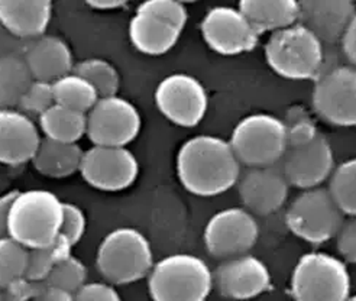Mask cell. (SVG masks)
Masks as SVG:
<instances>
[{"label":"cell","mask_w":356,"mask_h":301,"mask_svg":"<svg viewBox=\"0 0 356 301\" xmlns=\"http://www.w3.org/2000/svg\"><path fill=\"white\" fill-rule=\"evenodd\" d=\"M287 127V148L306 145L320 133L316 123L305 112H298L290 117Z\"/></svg>","instance_id":"cell-36"},{"label":"cell","mask_w":356,"mask_h":301,"mask_svg":"<svg viewBox=\"0 0 356 301\" xmlns=\"http://www.w3.org/2000/svg\"><path fill=\"white\" fill-rule=\"evenodd\" d=\"M73 301H123L115 286L109 282H86L74 293Z\"/></svg>","instance_id":"cell-38"},{"label":"cell","mask_w":356,"mask_h":301,"mask_svg":"<svg viewBox=\"0 0 356 301\" xmlns=\"http://www.w3.org/2000/svg\"><path fill=\"white\" fill-rule=\"evenodd\" d=\"M83 154L84 151L79 144L60 143L42 136L31 163L35 170L45 177L65 179L80 172Z\"/></svg>","instance_id":"cell-24"},{"label":"cell","mask_w":356,"mask_h":301,"mask_svg":"<svg viewBox=\"0 0 356 301\" xmlns=\"http://www.w3.org/2000/svg\"><path fill=\"white\" fill-rule=\"evenodd\" d=\"M32 301H40V300H38V298H37V300H32Z\"/></svg>","instance_id":"cell-46"},{"label":"cell","mask_w":356,"mask_h":301,"mask_svg":"<svg viewBox=\"0 0 356 301\" xmlns=\"http://www.w3.org/2000/svg\"><path fill=\"white\" fill-rule=\"evenodd\" d=\"M52 90H54L57 104L86 115L100 99L96 88L73 72L52 83Z\"/></svg>","instance_id":"cell-27"},{"label":"cell","mask_w":356,"mask_h":301,"mask_svg":"<svg viewBox=\"0 0 356 301\" xmlns=\"http://www.w3.org/2000/svg\"><path fill=\"white\" fill-rule=\"evenodd\" d=\"M29 250L10 236L0 238V288L26 275Z\"/></svg>","instance_id":"cell-31"},{"label":"cell","mask_w":356,"mask_h":301,"mask_svg":"<svg viewBox=\"0 0 356 301\" xmlns=\"http://www.w3.org/2000/svg\"><path fill=\"white\" fill-rule=\"evenodd\" d=\"M87 6L95 10H118L120 8L127 6V2H119V0H92V2H87Z\"/></svg>","instance_id":"cell-43"},{"label":"cell","mask_w":356,"mask_h":301,"mask_svg":"<svg viewBox=\"0 0 356 301\" xmlns=\"http://www.w3.org/2000/svg\"><path fill=\"white\" fill-rule=\"evenodd\" d=\"M87 218L81 207L74 203L64 202L63 206V225L60 236L64 238L71 246H76L86 234Z\"/></svg>","instance_id":"cell-35"},{"label":"cell","mask_w":356,"mask_h":301,"mask_svg":"<svg viewBox=\"0 0 356 301\" xmlns=\"http://www.w3.org/2000/svg\"><path fill=\"white\" fill-rule=\"evenodd\" d=\"M336 246L345 262L356 263V216L343 222L336 235Z\"/></svg>","instance_id":"cell-39"},{"label":"cell","mask_w":356,"mask_h":301,"mask_svg":"<svg viewBox=\"0 0 356 301\" xmlns=\"http://www.w3.org/2000/svg\"><path fill=\"white\" fill-rule=\"evenodd\" d=\"M52 17L49 0H0V26L13 37H44Z\"/></svg>","instance_id":"cell-21"},{"label":"cell","mask_w":356,"mask_h":301,"mask_svg":"<svg viewBox=\"0 0 356 301\" xmlns=\"http://www.w3.org/2000/svg\"><path fill=\"white\" fill-rule=\"evenodd\" d=\"M63 206L64 202L52 191L19 190L9 211V236L28 250L52 243L60 236Z\"/></svg>","instance_id":"cell-3"},{"label":"cell","mask_w":356,"mask_h":301,"mask_svg":"<svg viewBox=\"0 0 356 301\" xmlns=\"http://www.w3.org/2000/svg\"><path fill=\"white\" fill-rule=\"evenodd\" d=\"M17 193H19V190H10L0 194V238L9 236V230H8L9 211L15 197L17 196Z\"/></svg>","instance_id":"cell-40"},{"label":"cell","mask_w":356,"mask_h":301,"mask_svg":"<svg viewBox=\"0 0 356 301\" xmlns=\"http://www.w3.org/2000/svg\"><path fill=\"white\" fill-rule=\"evenodd\" d=\"M181 32L161 17L139 9L129 22L132 45L147 56H163L171 51L180 40Z\"/></svg>","instance_id":"cell-22"},{"label":"cell","mask_w":356,"mask_h":301,"mask_svg":"<svg viewBox=\"0 0 356 301\" xmlns=\"http://www.w3.org/2000/svg\"><path fill=\"white\" fill-rule=\"evenodd\" d=\"M342 41L345 56L349 58V61L356 67V15L352 19L350 25L348 26Z\"/></svg>","instance_id":"cell-41"},{"label":"cell","mask_w":356,"mask_h":301,"mask_svg":"<svg viewBox=\"0 0 356 301\" xmlns=\"http://www.w3.org/2000/svg\"><path fill=\"white\" fill-rule=\"evenodd\" d=\"M71 250H73V246L61 236L47 246L29 250L25 277L35 281H45L56 265L71 255Z\"/></svg>","instance_id":"cell-30"},{"label":"cell","mask_w":356,"mask_h":301,"mask_svg":"<svg viewBox=\"0 0 356 301\" xmlns=\"http://www.w3.org/2000/svg\"><path fill=\"white\" fill-rule=\"evenodd\" d=\"M142 119L136 106L120 96L100 97L87 113L86 136L93 145L127 147L140 132Z\"/></svg>","instance_id":"cell-9"},{"label":"cell","mask_w":356,"mask_h":301,"mask_svg":"<svg viewBox=\"0 0 356 301\" xmlns=\"http://www.w3.org/2000/svg\"><path fill=\"white\" fill-rule=\"evenodd\" d=\"M41 131L19 109H0V164L31 163L41 143Z\"/></svg>","instance_id":"cell-18"},{"label":"cell","mask_w":356,"mask_h":301,"mask_svg":"<svg viewBox=\"0 0 356 301\" xmlns=\"http://www.w3.org/2000/svg\"><path fill=\"white\" fill-rule=\"evenodd\" d=\"M329 191L345 216H356V158L348 159L333 170Z\"/></svg>","instance_id":"cell-29"},{"label":"cell","mask_w":356,"mask_h":301,"mask_svg":"<svg viewBox=\"0 0 356 301\" xmlns=\"http://www.w3.org/2000/svg\"><path fill=\"white\" fill-rule=\"evenodd\" d=\"M314 109L330 125L356 127V67H336L316 81Z\"/></svg>","instance_id":"cell-13"},{"label":"cell","mask_w":356,"mask_h":301,"mask_svg":"<svg viewBox=\"0 0 356 301\" xmlns=\"http://www.w3.org/2000/svg\"><path fill=\"white\" fill-rule=\"evenodd\" d=\"M265 58L274 72L289 80H310L323 64V44L306 26L296 24L271 33Z\"/></svg>","instance_id":"cell-6"},{"label":"cell","mask_w":356,"mask_h":301,"mask_svg":"<svg viewBox=\"0 0 356 301\" xmlns=\"http://www.w3.org/2000/svg\"><path fill=\"white\" fill-rule=\"evenodd\" d=\"M177 175L186 190L215 197L238 184L242 165L230 143L213 135L193 136L177 154Z\"/></svg>","instance_id":"cell-1"},{"label":"cell","mask_w":356,"mask_h":301,"mask_svg":"<svg viewBox=\"0 0 356 301\" xmlns=\"http://www.w3.org/2000/svg\"><path fill=\"white\" fill-rule=\"evenodd\" d=\"M343 222V211L325 187L302 191L286 215L290 232L309 243H325L336 238Z\"/></svg>","instance_id":"cell-8"},{"label":"cell","mask_w":356,"mask_h":301,"mask_svg":"<svg viewBox=\"0 0 356 301\" xmlns=\"http://www.w3.org/2000/svg\"><path fill=\"white\" fill-rule=\"evenodd\" d=\"M209 265L191 254H172L154 263L148 275L152 301H206L213 290Z\"/></svg>","instance_id":"cell-4"},{"label":"cell","mask_w":356,"mask_h":301,"mask_svg":"<svg viewBox=\"0 0 356 301\" xmlns=\"http://www.w3.org/2000/svg\"><path fill=\"white\" fill-rule=\"evenodd\" d=\"M32 81L24 57L0 54V109H17Z\"/></svg>","instance_id":"cell-26"},{"label":"cell","mask_w":356,"mask_h":301,"mask_svg":"<svg viewBox=\"0 0 356 301\" xmlns=\"http://www.w3.org/2000/svg\"><path fill=\"white\" fill-rule=\"evenodd\" d=\"M350 290L346 262L327 252L305 254L291 274L290 291L296 301H348Z\"/></svg>","instance_id":"cell-5"},{"label":"cell","mask_w":356,"mask_h":301,"mask_svg":"<svg viewBox=\"0 0 356 301\" xmlns=\"http://www.w3.org/2000/svg\"><path fill=\"white\" fill-rule=\"evenodd\" d=\"M241 165L246 168L278 164L287 151V127L274 115L243 117L229 139Z\"/></svg>","instance_id":"cell-7"},{"label":"cell","mask_w":356,"mask_h":301,"mask_svg":"<svg viewBox=\"0 0 356 301\" xmlns=\"http://www.w3.org/2000/svg\"><path fill=\"white\" fill-rule=\"evenodd\" d=\"M239 196L252 215H273L289 197L290 183L280 163L266 167H252L241 172Z\"/></svg>","instance_id":"cell-16"},{"label":"cell","mask_w":356,"mask_h":301,"mask_svg":"<svg viewBox=\"0 0 356 301\" xmlns=\"http://www.w3.org/2000/svg\"><path fill=\"white\" fill-rule=\"evenodd\" d=\"M259 226L255 216L243 207H230L213 215L204 227L207 252L220 259L249 254L257 245Z\"/></svg>","instance_id":"cell-10"},{"label":"cell","mask_w":356,"mask_h":301,"mask_svg":"<svg viewBox=\"0 0 356 301\" xmlns=\"http://www.w3.org/2000/svg\"><path fill=\"white\" fill-rule=\"evenodd\" d=\"M348 301H356V294H353V295H350V298L348 300Z\"/></svg>","instance_id":"cell-44"},{"label":"cell","mask_w":356,"mask_h":301,"mask_svg":"<svg viewBox=\"0 0 356 301\" xmlns=\"http://www.w3.org/2000/svg\"><path fill=\"white\" fill-rule=\"evenodd\" d=\"M154 263L149 239L135 227L113 229L97 246L96 268L112 286L132 284L148 277Z\"/></svg>","instance_id":"cell-2"},{"label":"cell","mask_w":356,"mask_h":301,"mask_svg":"<svg viewBox=\"0 0 356 301\" xmlns=\"http://www.w3.org/2000/svg\"><path fill=\"white\" fill-rule=\"evenodd\" d=\"M155 104L174 125L193 128L204 119L209 96L197 79L190 74L175 73L167 76L156 86Z\"/></svg>","instance_id":"cell-11"},{"label":"cell","mask_w":356,"mask_h":301,"mask_svg":"<svg viewBox=\"0 0 356 301\" xmlns=\"http://www.w3.org/2000/svg\"><path fill=\"white\" fill-rule=\"evenodd\" d=\"M80 174L93 188L120 191L136 181L139 163L127 147L93 145L83 154Z\"/></svg>","instance_id":"cell-12"},{"label":"cell","mask_w":356,"mask_h":301,"mask_svg":"<svg viewBox=\"0 0 356 301\" xmlns=\"http://www.w3.org/2000/svg\"><path fill=\"white\" fill-rule=\"evenodd\" d=\"M38 300L40 301H73L74 294L54 286H48L45 282V288L42 290Z\"/></svg>","instance_id":"cell-42"},{"label":"cell","mask_w":356,"mask_h":301,"mask_svg":"<svg viewBox=\"0 0 356 301\" xmlns=\"http://www.w3.org/2000/svg\"><path fill=\"white\" fill-rule=\"evenodd\" d=\"M356 15L349 0H306L300 2L298 24L306 26L320 42H336L343 35Z\"/></svg>","instance_id":"cell-19"},{"label":"cell","mask_w":356,"mask_h":301,"mask_svg":"<svg viewBox=\"0 0 356 301\" xmlns=\"http://www.w3.org/2000/svg\"><path fill=\"white\" fill-rule=\"evenodd\" d=\"M86 265L74 255H70L56 265L45 282L48 286H54L74 294L86 284Z\"/></svg>","instance_id":"cell-32"},{"label":"cell","mask_w":356,"mask_h":301,"mask_svg":"<svg viewBox=\"0 0 356 301\" xmlns=\"http://www.w3.org/2000/svg\"><path fill=\"white\" fill-rule=\"evenodd\" d=\"M0 301H3V295H2V288H0Z\"/></svg>","instance_id":"cell-45"},{"label":"cell","mask_w":356,"mask_h":301,"mask_svg":"<svg viewBox=\"0 0 356 301\" xmlns=\"http://www.w3.org/2000/svg\"><path fill=\"white\" fill-rule=\"evenodd\" d=\"M200 28L209 48L222 56L245 54L259 41L258 32L239 8H211L204 15Z\"/></svg>","instance_id":"cell-14"},{"label":"cell","mask_w":356,"mask_h":301,"mask_svg":"<svg viewBox=\"0 0 356 301\" xmlns=\"http://www.w3.org/2000/svg\"><path fill=\"white\" fill-rule=\"evenodd\" d=\"M38 127L44 138L79 144L87 131V115L56 103L38 117Z\"/></svg>","instance_id":"cell-25"},{"label":"cell","mask_w":356,"mask_h":301,"mask_svg":"<svg viewBox=\"0 0 356 301\" xmlns=\"http://www.w3.org/2000/svg\"><path fill=\"white\" fill-rule=\"evenodd\" d=\"M44 288L45 281H35L22 277L2 288V295L3 301H32L40 298Z\"/></svg>","instance_id":"cell-37"},{"label":"cell","mask_w":356,"mask_h":301,"mask_svg":"<svg viewBox=\"0 0 356 301\" xmlns=\"http://www.w3.org/2000/svg\"><path fill=\"white\" fill-rule=\"evenodd\" d=\"M213 282L219 293L230 300H251L271 286V274L268 267L259 258L245 254L223 259L213 272Z\"/></svg>","instance_id":"cell-17"},{"label":"cell","mask_w":356,"mask_h":301,"mask_svg":"<svg viewBox=\"0 0 356 301\" xmlns=\"http://www.w3.org/2000/svg\"><path fill=\"white\" fill-rule=\"evenodd\" d=\"M24 61L33 80L54 83L74 68L71 49L58 37L44 35L33 40L25 49Z\"/></svg>","instance_id":"cell-20"},{"label":"cell","mask_w":356,"mask_h":301,"mask_svg":"<svg viewBox=\"0 0 356 301\" xmlns=\"http://www.w3.org/2000/svg\"><path fill=\"white\" fill-rule=\"evenodd\" d=\"M138 9L161 17V19L181 31L186 28L188 19L187 8L180 2H174V0H148V2L140 3Z\"/></svg>","instance_id":"cell-34"},{"label":"cell","mask_w":356,"mask_h":301,"mask_svg":"<svg viewBox=\"0 0 356 301\" xmlns=\"http://www.w3.org/2000/svg\"><path fill=\"white\" fill-rule=\"evenodd\" d=\"M73 73L90 83L100 97L116 96L120 86V77L113 64L103 58H86L74 64Z\"/></svg>","instance_id":"cell-28"},{"label":"cell","mask_w":356,"mask_h":301,"mask_svg":"<svg viewBox=\"0 0 356 301\" xmlns=\"http://www.w3.org/2000/svg\"><path fill=\"white\" fill-rule=\"evenodd\" d=\"M54 104H56V97H54V90H52V83L33 80L28 87L25 95L22 96L17 109L28 116L35 115L40 117L44 112H47L51 106Z\"/></svg>","instance_id":"cell-33"},{"label":"cell","mask_w":356,"mask_h":301,"mask_svg":"<svg viewBox=\"0 0 356 301\" xmlns=\"http://www.w3.org/2000/svg\"><path fill=\"white\" fill-rule=\"evenodd\" d=\"M261 37L298 24L300 2L296 0H243L238 6Z\"/></svg>","instance_id":"cell-23"},{"label":"cell","mask_w":356,"mask_h":301,"mask_svg":"<svg viewBox=\"0 0 356 301\" xmlns=\"http://www.w3.org/2000/svg\"><path fill=\"white\" fill-rule=\"evenodd\" d=\"M280 165L290 186L309 190L322 187L334 170V155L327 138L320 132L312 143L287 148Z\"/></svg>","instance_id":"cell-15"}]
</instances>
